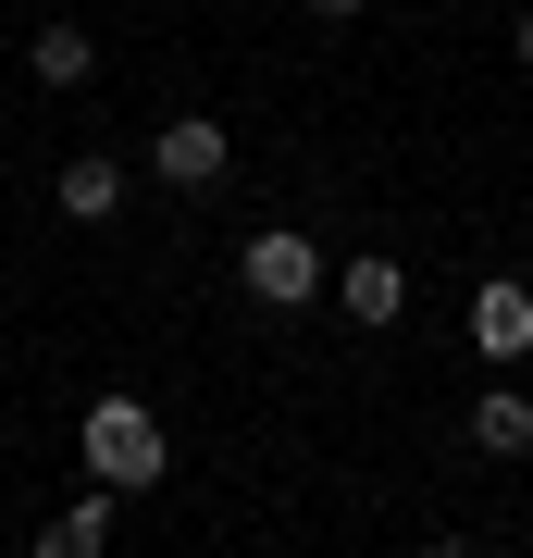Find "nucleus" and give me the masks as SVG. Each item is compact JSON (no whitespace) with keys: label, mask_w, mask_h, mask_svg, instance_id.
Returning <instances> with one entry per match:
<instances>
[{"label":"nucleus","mask_w":533,"mask_h":558,"mask_svg":"<svg viewBox=\"0 0 533 558\" xmlns=\"http://www.w3.org/2000/svg\"><path fill=\"white\" fill-rule=\"evenodd\" d=\"M75 447H87V472L112 484V497H149V484H161V422H149L137 398H99V410L75 422Z\"/></svg>","instance_id":"f257e3e1"},{"label":"nucleus","mask_w":533,"mask_h":558,"mask_svg":"<svg viewBox=\"0 0 533 558\" xmlns=\"http://www.w3.org/2000/svg\"><path fill=\"white\" fill-rule=\"evenodd\" d=\"M237 274H249V299H261V311H311L323 286H336V260L298 236V223H274V236H249V260H237Z\"/></svg>","instance_id":"f03ea898"},{"label":"nucleus","mask_w":533,"mask_h":558,"mask_svg":"<svg viewBox=\"0 0 533 558\" xmlns=\"http://www.w3.org/2000/svg\"><path fill=\"white\" fill-rule=\"evenodd\" d=\"M223 161H237V149H223V124H211V112H174V124H161V149H149V174L186 186V199H211Z\"/></svg>","instance_id":"7ed1b4c3"},{"label":"nucleus","mask_w":533,"mask_h":558,"mask_svg":"<svg viewBox=\"0 0 533 558\" xmlns=\"http://www.w3.org/2000/svg\"><path fill=\"white\" fill-rule=\"evenodd\" d=\"M472 348L496 360V373L533 360V286H521V274H484V286H472Z\"/></svg>","instance_id":"20e7f679"},{"label":"nucleus","mask_w":533,"mask_h":558,"mask_svg":"<svg viewBox=\"0 0 533 558\" xmlns=\"http://www.w3.org/2000/svg\"><path fill=\"white\" fill-rule=\"evenodd\" d=\"M336 311L348 323H397L410 311V274H397V260H336Z\"/></svg>","instance_id":"39448f33"},{"label":"nucleus","mask_w":533,"mask_h":558,"mask_svg":"<svg viewBox=\"0 0 533 558\" xmlns=\"http://www.w3.org/2000/svg\"><path fill=\"white\" fill-rule=\"evenodd\" d=\"M472 447L484 459H521L533 447V398H521V385H484V398H472Z\"/></svg>","instance_id":"423d86ee"},{"label":"nucleus","mask_w":533,"mask_h":558,"mask_svg":"<svg viewBox=\"0 0 533 558\" xmlns=\"http://www.w3.org/2000/svg\"><path fill=\"white\" fill-rule=\"evenodd\" d=\"M25 75H38V87H87V75H99L87 25H38V50H25Z\"/></svg>","instance_id":"0eeeda50"},{"label":"nucleus","mask_w":533,"mask_h":558,"mask_svg":"<svg viewBox=\"0 0 533 558\" xmlns=\"http://www.w3.org/2000/svg\"><path fill=\"white\" fill-rule=\"evenodd\" d=\"M62 211H75V223H112V211H124V174H112L99 149H87V161H62Z\"/></svg>","instance_id":"6e6552de"},{"label":"nucleus","mask_w":533,"mask_h":558,"mask_svg":"<svg viewBox=\"0 0 533 558\" xmlns=\"http://www.w3.org/2000/svg\"><path fill=\"white\" fill-rule=\"evenodd\" d=\"M99 534H112V484H99V497H75V509H62V521H50L38 546H50V558H87Z\"/></svg>","instance_id":"1a4fd4ad"},{"label":"nucleus","mask_w":533,"mask_h":558,"mask_svg":"<svg viewBox=\"0 0 533 558\" xmlns=\"http://www.w3.org/2000/svg\"><path fill=\"white\" fill-rule=\"evenodd\" d=\"M311 13H323V25H348V13H360V0H311Z\"/></svg>","instance_id":"9d476101"},{"label":"nucleus","mask_w":533,"mask_h":558,"mask_svg":"<svg viewBox=\"0 0 533 558\" xmlns=\"http://www.w3.org/2000/svg\"><path fill=\"white\" fill-rule=\"evenodd\" d=\"M521 75H533V13H521Z\"/></svg>","instance_id":"9b49d317"}]
</instances>
